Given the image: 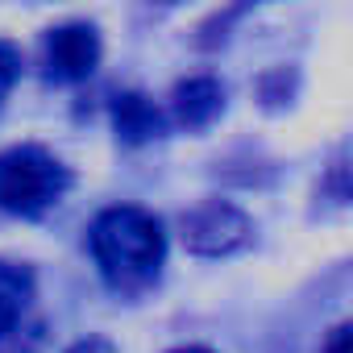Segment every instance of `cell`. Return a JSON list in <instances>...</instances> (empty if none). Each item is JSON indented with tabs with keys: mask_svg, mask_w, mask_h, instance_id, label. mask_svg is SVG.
Masks as SVG:
<instances>
[{
	"mask_svg": "<svg viewBox=\"0 0 353 353\" xmlns=\"http://www.w3.org/2000/svg\"><path fill=\"white\" fill-rule=\"evenodd\" d=\"M100 63V34L88 21H67L46 38V71L63 83H79Z\"/></svg>",
	"mask_w": 353,
	"mask_h": 353,
	"instance_id": "4",
	"label": "cell"
},
{
	"mask_svg": "<svg viewBox=\"0 0 353 353\" xmlns=\"http://www.w3.org/2000/svg\"><path fill=\"white\" fill-rule=\"evenodd\" d=\"M17 75H21V50L13 42H0V104H5V96L13 92Z\"/></svg>",
	"mask_w": 353,
	"mask_h": 353,
	"instance_id": "8",
	"label": "cell"
},
{
	"mask_svg": "<svg viewBox=\"0 0 353 353\" xmlns=\"http://www.w3.org/2000/svg\"><path fill=\"white\" fill-rule=\"evenodd\" d=\"M225 108V88L212 79V75H192L183 83H174L170 92V112L183 129H204L221 117Z\"/></svg>",
	"mask_w": 353,
	"mask_h": 353,
	"instance_id": "5",
	"label": "cell"
},
{
	"mask_svg": "<svg viewBox=\"0 0 353 353\" xmlns=\"http://www.w3.org/2000/svg\"><path fill=\"white\" fill-rule=\"evenodd\" d=\"M71 353H112V345H108V341H100V336H88V341H79Z\"/></svg>",
	"mask_w": 353,
	"mask_h": 353,
	"instance_id": "10",
	"label": "cell"
},
{
	"mask_svg": "<svg viewBox=\"0 0 353 353\" xmlns=\"http://www.w3.org/2000/svg\"><path fill=\"white\" fill-rule=\"evenodd\" d=\"M88 245H92V258H96L104 283L117 287V291L150 287L158 279V270H162V258H166L162 221L154 212L137 208V204L104 208L92 221Z\"/></svg>",
	"mask_w": 353,
	"mask_h": 353,
	"instance_id": "1",
	"label": "cell"
},
{
	"mask_svg": "<svg viewBox=\"0 0 353 353\" xmlns=\"http://www.w3.org/2000/svg\"><path fill=\"white\" fill-rule=\"evenodd\" d=\"M112 125H117V137L121 141L141 145V141H150V137L162 133V112L141 92H121L112 100Z\"/></svg>",
	"mask_w": 353,
	"mask_h": 353,
	"instance_id": "7",
	"label": "cell"
},
{
	"mask_svg": "<svg viewBox=\"0 0 353 353\" xmlns=\"http://www.w3.org/2000/svg\"><path fill=\"white\" fill-rule=\"evenodd\" d=\"M324 353H353V324H336L324 341Z\"/></svg>",
	"mask_w": 353,
	"mask_h": 353,
	"instance_id": "9",
	"label": "cell"
},
{
	"mask_svg": "<svg viewBox=\"0 0 353 353\" xmlns=\"http://www.w3.org/2000/svg\"><path fill=\"white\" fill-rule=\"evenodd\" d=\"M71 188V170L42 145H13L0 154V208L13 216H42Z\"/></svg>",
	"mask_w": 353,
	"mask_h": 353,
	"instance_id": "2",
	"label": "cell"
},
{
	"mask_svg": "<svg viewBox=\"0 0 353 353\" xmlns=\"http://www.w3.org/2000/svg\"><path fill=\"white\" fill-rule=\"evenodd\" d=\"M250 237H254L250 216L229 200H200L192 212H183V245L200 258L237 254Z\"/></svg>",
	"mask_w": 353,
	"mask_h": 353,
	"instance_id": "3",
	"label": "cell"
},
{
	"mask_svg": "<svg viewBox=\"0 0 353 353\" xmlns=\"http://www.w3.org/2000/svg\"><path fill=\"white\" fill-rule=\"evenodd\" d=\"M170 353H212V349H204V345H183V349H170Z\"/></svg>",
	"mask_w": 353,
	"mask_h": 353,
	"instance_id": "11",
	"label": "cell"
},
{
	"mask_svg": "<svg viewBox=\"0 0 353 353\" xmlns=\"http://www.w3.org/2000/svg\"><path fill=\"white\" fill-rule=\"evenodd\" d=\"M30 299H34V270L26 262L0 258V336L17 332V324L26 320Z\"/></svg>",
	"mask_w": 353,
	"mask_h": 353,
	"instance_id": "6",
	"label": "cell"
}]
</instances>
